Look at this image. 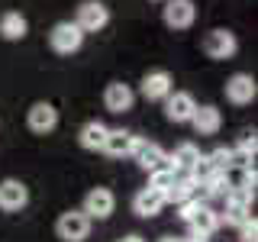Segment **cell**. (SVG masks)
Listing matches in <instances>:
<instances>
[{
    "label": "cell",
    "instance_id": "20",
    "mask_svg": "<svg viewBox=\"0 0 258 242\" xmlns=\"http://www.w3.org/2000/svg\"><path fill=\"white\" fill-rule=\"evenodd\" d=\"M0 36L4 39H23L26 36V20H23L20 13H4V20H0Z\"/></svg>",
    "mask_w": 258,
    "mask_h": 242
},
{
    "label": "cell",
    "instance_id": "12",
    "mask_svg": "<svg viewBox=\"0 0 258 242\" xmlns=\"http://www.w3.org/2000/svg\"><path fill=\"white\" fill-rule=\"evenodd\" d=\"M26 200H29L26 184H20V181H4L0 184V207L4 210H23Z\"/></svg>",
    "mask_w": 258,
    "mask_h": 242
},
{
    "label": "cell",
    "instance_id": "3",
    "mask_svg": "<svg viewBox=\"0 0 258 242\" xmlns=\"http://www.w3.org/2000/svg\"><path fill=\"white\" fill-rule=\"evenodd\" d=\"M236 48H239L236 36L226 32V29H213V32H207V39H204V52L210 58H232Z\"/></svg>",
    "mask_w": 258,
    "mask_h": 242
},
{
    "label": "cell",
    "instance_id": "22",
    "mask_svg": "<svg viewBox=\"0 0 258 242\" xmlns=\"http://www.w3.org/2000/svg\"><path fill=\"white\" fill-rule=\"evenodd\" d=\"M149 174H152V177H149V188H152V191H161V194H165L168 188H171V181L177 177V171H174L171 165H165V168H155V171H149Z\"/></svg>",
    "mask_w": 258,
    "mask_h": 242
},
{
    "label": "cell",
    "instance_id": "18",
    "mask_svg": "<svg viewBox=\"0 0 258 242\" xmlns=\"http://www.w3.org/2000/svg\"><path fill=\"white\" fill-rule=\"evenodd\" d=\"M197 155H200V149H197L194 142H181V145L174 149V155L168 158V165H171L174 171H190V165L197 161Z\"/></svg>",
    "mask_w": 258,
    "mask_h": 242
},
{
    "label": "cell",
    "instance_id": "28",
    "mask_svg": "<svg viewBox=\"0 0 258 242\" xmlns=\"http://www.w3.org/2000/svg\"><path fill=\"white\" fill-rule=\"evenodd\" d=\"M161 242H181V239H161Z\"/></svg>",
    "mask_w": 258,
    "mask_h": 242
},
{
    "label": "cell",
    "instance_id": "5",
    "mask_svg": "<svg viewBox=\"0 0 258 242\" xmlns=\"http://www.w3.org/2000/svg\"><path fill=\"white\" fill-rule=\"evenodd\" d=\"M113 207H116V197H113L107 188H94L91 194H87V200H84V213L97 216V220H107V216L113 213Z\"/></svg>",
    "mask_w": 258,
    "mask_h": 242
},
{
    "label": "cell",
    "instance_id": "14",
    "mask_svg": "<svg viewBox=\"0 0 258 242\" xmlns=\"http://www.w3.org/2000/svg\"><path fill=\"white\" fill-rule=\"evenodd\" d=\"M133 91H129V84H110L107 94H103V103H107L110 113H126L129 107H133Z\"/></svg>",
    "mask_w": 258,
    "mask_h": 242
},
{
    "label": "cell",
    "instance_id": "25",
    "mask_svg": "<svg viewBox=\"0 0 258 242\" xmlns=\"http://www.w3.org/2000/svg\"><path fill=\"white\" fill-rule=\"evenodd\" d=\"M255 236H258V226H255L252 216H248V220L242 223V242H255Z\"/></svg>",
    "mask_w": 258,
    "mask_h": 242
},
{
    "label": "cell",
    "instance_id": "21",
    "mask_svg": "<svg viewBox=\"0 0 258 242\" xmlns=\"http://www.w3.org/2000/svg\"><path fill=\"white\" fill-rule=\"evenodd\" d=\"M103 139H107V126L97 123V119L81 129V145H84V149H100Z\"/></svg>",
    "mask_w": 258,
    "mask_h": 242
},
{
    "label": "cell",
    "instance_id": "4",
    "mask_svg": "<svg viewBox=\"0 0 258 242\" xmlns=\"http://www.w3.org/2000/svg\"><path fill=\"white\" fill-rule=\"evenodd\" d=\"M107 20H110L107 7H103V4H94V0H91V4H81V7H78V20H75V23H78L84 32H97V29L107 26Z\"/></svg>",
    "mask_w": 258,
    "mask_h": 242
},
{
    "label": "cell",
    "instance_id": "9",
    "mask_svg": "<svg viewBox=\"0 0 258 242\" xmlns=\"http://www.w3.org/2000/svg\"><path fill=\"white\" fill-rule=\"evenodd\" d=\"M194 110H197V103H194V97L190 94H168V119L171 123H187V119L194 116Z\"/></svg>",
    "mask_w": 258,
    "mask_h": 242
},
{
    "label": "cell",
    "instance_id": "2",
    "mask_svg": "<svg viewBox=\"0 0 258 242\" xmlns=\"http://www.w3.org/2000/svg\"><path fill=\"white\" fill-rule=\"evenodd\" d=\"M48 39H52V48H55V52L71 55V52H78V48H81V42H84V29H81L78 23H58Z\"/></svg>",
    "mask_w": 258,
    "mask_h": 242
},
{
    "label": "cell",
    "instance_id": "23",
    "mask_svg": "<svg viewBox=\"0 0 258 242\" xmlns=\"http://www.w3.org/2000/svg\"><path fill=\"white\" fill-rule=\"evenodd\" d=\"M239 152H245V155H252V158H255V152H258V139H255V133H242V136H239Z\"/></svg>",
    "mask_w": 258,
    "mask_h": 242
},
{
    "label": "cell",
    "instance_id": "26",
    "mask_svg": "<svg viewBox=\"0 0 258 242\" xmlns=\"http://www.w3.org/2000/svg\"><path fill=\"white\" fill-rule=\"evenodd\" d=\"M181 242H210V236H204V232H197V229H190V236H184Z\"/></svg>",
    "mask_w": 258,
    "mask_h": 242
},
{
    "label": "cell",
    "instance_id": "15",
    "mask_svg": "<svg viewBox=\"0 0 258 242\" xmlns=\"http://www.w3.org/2000/svg\"><path fill=\"white\" fill-rule=\"evenodd\" d=\"M190 123H194V129H197L200 136H213L216 129H220L223 116H220V110H216V107H197V110H194V116H190Z\"/></svg>",
    "mask_w": 258,
    "mask_h": 242
},
{
    "label": "cell",
    "instance_id": "11",
    "mask_svg": "<svg viewBox=\"0 0 258 242\" xmlns=\"http://www.w3.org/2000/svg\"><path fill=\"white\" fill-rule=\"evenodd\" d=\"M255 94H258V87H255V81L248 75H236V78H229V84H226V97H229L232 103H252Z\"/></svg>",
    "mask_w": 258,
    "mask_h": 242
},
{
    "label": "cell",
    "instance_id": "17",
    "mask_svg": "<svg viewBox=\"0 0 258 242\" xmlns=\"http://www.w3.org/2000/svg\"><path fill=\"white\" fill-rule=\"evenodd\" d=\"M190 229L204 232V236H213V232L220 229V213L210 210L207 204H200L197 210H194V216H190Z\"/></svg>",
    "mask_w": 258,
    "mask_h": 242
},
{
    "label": "cell",
    "instance_id": "7",
    "mask_svg": "<svg viewBox=\"0 0 258 242\" xmlns=\"http://www.w3.org/2000/svg\"><path fill=\"white\" fill-rule=\"evenodd\" d=\"M194 16H197V10H194L190 0H168L165 7V23L171 29H187L194 23Z\"/></svg>",
    "mask_w": 258,
    "mask_h": 242
},
{
    "label": "cell",
    "instance_id": "13",
    "mask_svg": "<svg viewBox=\"0 0 258 242\" xmlns=\"http://www.w3.org/2000/svg\"><path fill=\"white\" fill-rule=\"evenodd\" d=\"M168 94H171V78H168L165 71L145 75V81H142V97L145 100H165Z\"/></svg>",
    "mask_w": 258,
    "mask_h": 242
},
{
    "label": "cell",
    "instance_id": "19",
    "mask_svg": "<svg viewBox=\"0 0 258 242\" xmlns=\"http://www.w3.org/2000/svg\"><path fill=\"white\" fill-rule=\"evenodd\" d=\"M252 216V204L248 200H239V197H226V223L232 226H242Z\"/></svg>",
    "mask_w": 258,
    "mask_h": 242
},
{
    "label": "cell",
    "instance_id": "6",
    "mask_svg": "<svg viewBox=\"0 0 258 242\" xmlns=\"http://www.w3.org/2000/svg\"><path fill=\"white\" fill-rule=\"evenodd\" d=\"M100 149L107 152V155H113V158L133 155V149H136V136H133V133H126V129H107V139H103Z\"/></svg>",
    "mask_w": 258,
    "mask_h": 242
},
{
    "label": "cell",
    "instance_id": "24",
    "mask_svg": "<svg viewBox=\"0 0 258 242\" xmlns=\"http://www.w3.org/2000/svg\"><path fill=\"white\" fill-rule=\"evenodd\" d=\"M210 161H213L216 171H226V168H229V149H216L213 155H210Z\"/></svg>",
    "mask_w": 258,
    "mask_h": 242
},
{
    "label": "cell",
    "instance_id": "16",
    "mask_svg": "<svg viewBox=\"0 0 258 242\" xmlns=\"http://www.w3.org/2000/svg\"><path fill=\"white\" fill-rule=\"evenodd\" d=\"M55 123H58V113H55L52 103H36L29 110V129L32 133H48Z\"/></svg>",
    "mask_w": 258,
    "mask_h": 242
},
{
    "label": "cell",
    "instance_id": "27",
    "mask_svg": "<svg viewBox=\"0 0 258 242\" xmlns=\"http://www.w3.org/2000/svg\"><path fill=\"white\" fill-rule=\"evenodd\" d=\"M123 242H142V239H139V236H126Z\"/></svg>",
    "mask_w": 258,
    "mask_h": 242
},
{
    "label": "cell",
    "instance_id": "1",
    "mask_svg": "<svg viewBox=\"0 0 258 242\" xmlns=\"http://www.w3.org/2000/svg\"><path fill=\"white\" fill-rule=\"evenodd\" d=\"M87 232H91V216L84 210H71L58 220V236L64 242H84Z\"/></svg>",
    "mask_w": 258,
    "mask_h": 242
},
{
    "label": "cell",
    "instance_id": "10",
    "mask_svg": "<svg viewBox=\"0 0 258 242\" xmlns=\"http://www.w3.org/2000/svg\"><path fill=\"white\" fill-rule=\"evenodd\" d=\"M161 207H165V194L152 191V188H145L142 194H136V200H133L136 216H145V220H149V216H158Z\"/></svg>",
    "mask_w": 258,
    "mask_h": 242
},
{
    "label": "cell",
    "instance_id": "8",
    "mask_svg": "<svg viewBox=\"0 0 258 242\" xmlns=\"http://www.w3.org/2000/svg\"><path fill=\"white\" fill-rule=\"evenodd\" d=\"M133 155H136V161H139L145 171H155V168H165V165H168V155L158 149L155 142H142V139H136Z\"/></svg>",
    "mask_w": 258,
    "mask_h": 242
}]
</instances>
